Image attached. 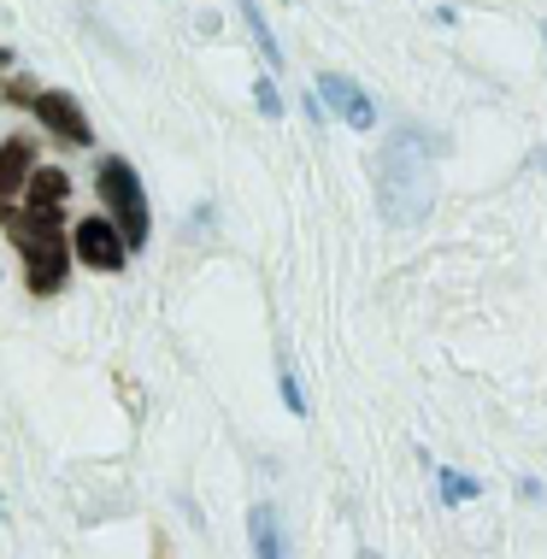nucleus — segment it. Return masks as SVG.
I'll return each instance as SVG.
<instances>
[{
  "instance_id": "7ed1b4c3",
  "label": "nucleus",
  "mask_w": 547,
  "mask_h": 559,
  "mask_svg": "<svg viewBox=\"0 0 547 559\" xmlns=\"http://www.w3.org/2000/svg\"><path fill=\"white\" fill-rule=\"evenodd\" d=\"M95 189H100L106 213H112L106 224L124 236V248H142V241H147V194H142V177H135V165L118 159V154H106L100 171H95Z\"/></svg>"
},
{
  "instance_id": "6e6552de",
  "label": "nucleus",
  "mask_w": 547,
  "mask_h": 559,
  "mask_svg": "<svg viewBox=\"0 0 547 559\" xmlns=\"http://www.w3.org/2000/svg\"><path fill=\"white\" fill-rule=\"evenodd\" d=\"M66 194H71V177L59 171V165H36L29 183H24V206H29V213H59Z\"/></svg>"
},
{
  "instance_id": "0eeeda50",
  "label": "nucleus",
  "mask_w": 547,
  "mask_h": 559,
  "mask_svg": "<svg viewBox=\"0 0 547 559\" xmlns=\"http://www.w3.org/2000/svg\"><path fill=\"white\" fill-rule=\"evenodd\" d=\"M29 171H36V142L29 135H7L0 142V213H12V201L24 194Z\"/></svg>"
},
{
  "instance_id": "20e7f679",
  "label": "nucleus",
  "mask_w": 547,
  "mask_h": 559,
  "mask_svg": "<svg viewBox=\"0 0 547 559\" xmlns=\"http://www.w3.org/2000/svg\"><path fill=\"white\" fill-rule=\"evenodd\" d=\"M29 112L41 118V130H53L59 142H71V147H88V142H95L88 112L78 107V95H66V88H36V95H29Z\"/></svg>"
},
{
  "instance_id": "1a4fd4ad",
  "label": "nucleus",
  "mask_w": 547,
  "mask_h": 559,
  "mask_svg": "<svg viewBox=\"0 0 547 559\" xmlns=\"http://www.w3.org/2000/svg\"><path fill=\"white\" fill-rule=\"evenodd\" d=\"M248 536H253V559H283V524H277V507H253L248 512Z\"/></svg>"
},
{
  "instance_id": "f8f14e48",
  "label": "nucleus",
  "mask_w": 547,
  "mask_h": 559,
  "mask_svg": "<svg viewBox=\"0 0 547 559\" xmlns=\"http://www.w3.org/2000/svg\"><path fill=\"white\" fill-rule=\"evenodd\" d=\"M253 100H260L265 118H283V95H277V83H271V78H253Z\"/></svg>"
},
{
  "instance_id": "39448f33",
  "label": "nucleus",
  "mask_w": 547,
  "mask_h": 559,
  "mask_svg": "<svg viewBox=\"0 0 547 559\" xmlns=\"http://www.w3.org/2000/svg\"><path fill=\"white\" fill-rule=\"evenodd\" d=\"M71 253L88 265V271H124V236L112 230L106 218H78V230H71Z\"/></svg>"
},
{
  "instance_id": "f3484780",
  "label": "nucleus",
  "mask_w": 547,
  "mask_h": 559,
  "mask_svg": "<svg viewBox=\"0 0 547 559\" xmlns=\"http://www.w3.org/2000/svg\"><path fill=\"white\" fill-rule=\"evenodd\" d=\"M542 41H547V24H542Z\"/></svg>"
},
{
  "instance_id": "423d86ee",
  "label": "nucleus",
  "mask_w": 547,
  "mask_h": 559,
  "mask_svg": "<svg viewBox=\"0 0 547 559\" xmlns=\"http://www.w3.org/2000/svg\"><path fill=\"white\" fill-rule=\"evenodd\" d=\"M318 107L347 118V130H371L377 124V100L365 95L354 78H342V71H324V78H318Z\"/></svg>"
},
{
  "instance_id": "9d476101",
  "label": "nucleus",
  "mask_w": 547,
  "mask_h": 559,
  "mask_svg": "<svg viewBox=\"0 0 547 559\" xmlns=\"http://www.w3.org/2000/svg\"><path fill=\"white\" fill-rule=\"evenodd\" d=\"M430 477H436L442 507H465V501H477V495H483V483L465 477V472H453V465H436V460H430Z\"/></svg>"
},
{
  "instance_id": "2eb2a0df",
  "label": "nucleus",
  "mask_w": 547,
  "mask_h": 559,
  "mask_svg": "<svg viewBox=\"0 0 547 559\" xmlns=\"http://www.w3.org/2000/svg\"><path fill=\"white\" fill-rule=\"evenodd\" d=\"M354 559H383V554H377V548H359V554H354Z\"/></svg>"
},
{
  "instance_id": "f257e3e1",
  "label": "nucleus",
  "mask_w": 547,
  "mask_h": 559,
  "mask_svg": "<svg viewBox=\"0 0 547 559\" xmlns=\"http://www.w3.org/2000/svg\"><path fill=\"white\" fill-rule=\"evenodd\" d=\"M377 201L389 224H424L436 206V142L424 130H394L377 159Z\"/></svg>"
},
{
  "instance_id": "dca6fc26",
  "label": "nucleus",
  "mask_w": 547,
  "mask_h": 559,
  "mask_svg": "<svg viewBox=\"0 0 547 559\" xmlns=\"http://www.w3.org/2000/svg\"><path fill=\"white\" fill-rule=\"evenodd\" d=\"M542 171H547V147H542Z\"/></svg>"
},
{
  "instance_id": "4468645a",
  "label": "nucleus",
  "mask_w": 547,
  "mask_h": 559,
  "mask_svg": "<svg viewBox=\"0 0 547 559\" xmlns=\"http://www.w3.org/2000/svg\"><path fill=\"white\" fill-rule=\"evenodd\" d=\"M12 66V48H7V41H0V71H7Z\"/></svg>"
},
{
  "instance_id": "ddd939ff",
  "label": "nucleus",
  "mask_w": 547,
  "mask_h": 559,
  "mask_svg": "<svg viewBox=\"0 0 547 559\" xmlns=\"http://www.w3.org/2000/svg\"><path fill=\"white\" fill-rule=\"evenodd\" d=\"M277 389H283V406H288V413H307V389H300L295 371H277Z\"/></svg>"
},
{
  "instance_id": "9b49d317",
  "label": "nucleus",
  "mask_w": 547,
  "mask_h": 559,
  "mask_svg": "<svg viewBox=\"0 0 547 559\" xmlns=\"http://www.w3.org/2000/svg\"><path fill=\"white\" fill-rule=\"evenodd\" d=\"M236 7H241V19H248V29H253V41H260V53L271 59V66H283V48H277V36H271V29H265V12L253 7V0H236Z\"/></svg>"
},
{
  "instance_id": "f03ea898",
  "label": "nucleus",
  "mask_w": 547,
  "mask_h": 559,
  "mask_svg": "<svg viewBox=\"0 0 547 559\" xmlns=\"http://www.w3.org/2000/svg\"><path fill=\"white\" fill-rule=\"evenodd\" d=\"M0 224H7V236L19 241V253H24V283H29V295L48 300V295L66 289V265H71L66 218L19 206V213H0Z\"/></svg>"
}]
</instances>
